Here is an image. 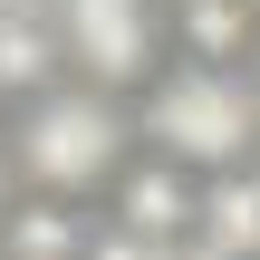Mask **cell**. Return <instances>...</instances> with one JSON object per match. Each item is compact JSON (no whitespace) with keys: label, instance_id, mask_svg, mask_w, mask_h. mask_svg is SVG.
<instances>
[{"label":"cell","instance_id":"6da1fadb","mask_svg":"<svg viewBox=\"0 0 260 260\" xmlns=\"http://www.w3.org/2000/svg\"><path fill=\"white\" fill-rule=\"evenodd\" d=\"M145 135H154V154L164 164H183V174H241L260 154V77L251 68H164L154 87H145Z\"/></svg>","mask_w":260,"mask_h":260},{"label":"cell","instance_id":"7a4b0ae2","mask_svg":"<svg viewBox=\"0 0 260 260\" xmlns=\"http://www.w3.org/2000/svg\"><path fill=\"white\" fill-rule=\"evenodd\" d=\"M19 174L58 203H87V193H116L125 174V116L106 87H48L29 96L19 116Z\"/></svg>","mask_w":260,"mask_h":260},{"label":"cell","instance_id":"3957f363","mask_svg":"<svg viewBox=\"0 0 260 260\" xmlns=\"http://www.w3.org/2000/svg\"><path fill=\"white\" fill-rule=\"evenodd\" d=\"M154 0H58V39L68 68L87 87H145L154 77Z\"/></svg>","mask_w":260,"mask_h":260},{"label":"cell","instance_id":"277c9868","mask_svg":"<svg viewBox=\"0 0 260 260\" xmlns=\"http://www.w3.org/2000/svg\"><path fill=\"white\" fill-rule=\"evenodd\" d=\"M116 222L125 232H145V241H193V222H203V174H183V164H125L116 174Z\"/></svg>","mask_w":260,"mask_h":260},{"label":"cell","instance_id":"5b68a950","mask_svg":"<svg viewBox=\"0 0 260 260\" xmlns=\"http://www.w3.org/2000/svg\"><path fill=\"white\" fill-rule=\"evenodd\" d=\"M0 260H87L96 241V222H87V203H58V193H29V203H10L0 212Z\"/></svg>","mask_w":260,"mask_h":260},{"label":"cell","instance_id":"8992f818","mask_svg":"<svg viewBox=\"0 0 260 260\" xmlns=\"http://www.w3.org/2000/svg\"><path fill=\"white\" fill-rule=\"evenodd\" d=\"M58 68H68L58 10H0V87H10V96H48Z\"/></svg>","mask_w":260,"mask_h":260},{"label":"cell","instance_id":"52a82bcc","mask_svg":"<svg viewBox=\"0 0 260 260\" xmlns=\"http://www.w3.org/2000/svg\"><path fill=\"white\" fill-rule=\"evenodd\" d=\"M251 0H183L174 10V39H183V58L193 68H241V48H251Z\"/></svg>","mask_w":260,"mask_h":260},{"label":"cell","instance_id":"ba28073f","mask_svg":"<svg viewBox=\"0 0 260 260\" xmlns=\"http://www.w3.org/2000/svg\"><path fill=\"white\" fill-rule=\"evenodd\" d=\"M0 212H10V154H0Z\"/></svg>","mask_w":260,"mask_h":260},{"label":"cell","instance_id":"9c48e42d","mask_svg":"<svg viewBox=\"0 0 260 260\" xmlns=\"http://www.w3.org/2000/svg\"><path fill=\"white\" fill-rule=\"evenodd\" d=\"M251 19H260V0H251Z\"/></svg>","mask_w":260,"mask_h":260},{"label":"cell","instance_id":"30bf717a","mask_svg":"<svg viewBox=\"0 0 260 260\" xmlns=\"http://www.w3.org/2000/svg\"><path fill=\"white\" fill-rule=\"evenodd\" d=\"M251 77H260V58H251Z\"/></svg>","mask_w":260,"mask_h":260}]
</instances>
